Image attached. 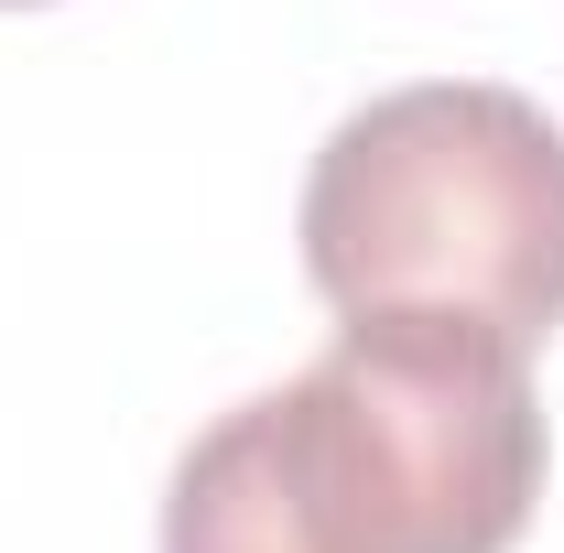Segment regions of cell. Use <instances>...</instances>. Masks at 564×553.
Listing matches in <instances>:
<instances>
[{
    "label": "cell",
    "instance_id": "obj_1",
    "mask_svg": "<svg viewBox=\"0 0 564 553\" xmlns=\"http://www.w3.org/2000/svg\"><path fill=\"white\" fill-rule=\"evenodd\" d=\"M532 499V347L445 315H348L315 369L185 445L163 553H510Z\"/></svg>",
    "mask_w": 564,
    "mask_h": 553
},
{
    "label": "cell",
    "instance_id": "obj_2",
    "mask_svg": "<svg viewBox=\"0 0 564 553\" xmlns=\"http://www.w3.org/2000/svg\"><path fill=\"white\" fill-rule=\"evenodd\" d=\"M304 272L337 315H445L543 347L564 326V131L489 76L348 109L304 174Z\"/></svg>",
    "mask_w": 564,
    "mask_h": 553
},
{
    "label": "cell",
    "instance_id": "obj_3",
    "mask_svg": "<svg viewBox=\"0 0 564 553\" xmlns=\"http://www.w3.org/2000/svg\"><path fill=\"white\" fill-rule=\"evenodd\" d=\"M0 11H33V0H0Z\"/></svg>",
    "mask_w": 564,
    "mask_h": 553
}]
</instances>
